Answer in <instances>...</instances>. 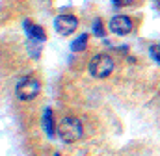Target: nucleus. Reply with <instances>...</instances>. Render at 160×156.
<instances>
[{"instance_id":"obj_1","label":"nucleus","mask_w":160,"mask_h":156,"mask_svg":"<svg viewBox=\"0 0 160 156\" xmlns=\"http://www.w3.org/2000/svg\"><path fill=\"white\" fill-rule=\"evenodd\" d=\"M58 134L62 138V141L65 143H75L78 141L84 134V128H82V123H80L77 117H65L62 119V123L58 124Z\"/></svg>"},{"instance_id":"obj_2","label":"nucleus","mask_w":160,"mask_h":156,"mask_svg":"<svg viewBox=\"0 0 160 156\" xmlns=\"http://www.w3.org/2000/svg\"><path fill=\"white\" fill-rule=\"evenodd\" d=\"M114 71V60L108 54H97L89 61V73L95 78H106Z\"/></svg>"},{"instance_id":"obj_3","label":"nucleus","mask_w":160,"mask_h":156,"mask_svg":"<svg viewBox=\"0 0 160 156\" xmlns=\"http://www.w3.org/2000/svg\"><path fill=\"white\" fill-rule=\"evenodd\" d=\"M39 91H41V84L34 76H26L22 80H19L17 87H15V93L21 100H32L39 95Z\"/></svg>"},{"instance_id":"obj_4","label":"nucleus","mask_w":160,"mask_h":156,"mask_svg":"<svg viewBox=\"0 0 160 156\" xmlns=\"http://www.w3.org/2000/svg\"><path fill=\"white\" fill-rule=\"evenodd\" d=\"M54 26H56L58 34L69 36V34H73V32L77 30L78 21H77V17H73V15H58L56 21H54Z\"/></svg>"},{"instance_id":"obj_5","label":"nucleus","mask_w":160,"mask_h":156,"mask_svg":"<svg viewBox=\"0 0 160 156\" xmlns=\"http://www.w3.org/2000/svg\"><path fill=\"white\" fill-rule=\"evenodd\" d=\"M110 30L116 34V36H127L132 32V21L125 15H116L112 21H110Z\"/></svg>"},{"instance_id":"obj_6","label":"nucleus","mask_w":160,"mask_h":156,"mask_svg":"<svg viewBox=\"0 0 160 156\" xmlns=\"http://www.w3.org/2000/svg\"><path fill=\"white\" fill-rule=\"evenodd\" d=\"M24 26H26L28 36H32L34 39H38V41H45V39H47V36H45V32H43V28H41V26L32 24L30 21H24Z\"/></svg>"},{"instance_id":"obj_7","label":"nucleus","mask_w":160,"mask_h":156,"mask_svg":"<svg viewBox=\"0 0 160 156\" xmlns=\"http://www.w3.org/2000/svg\"><path fill=\"white\" fill-rule=\"evenodd\" d=\"M43 124H45V132H47L48 136H54V117H52V110H50V108L45 110Z\"/></svg>"},{"instance_id":"obj_8","label":"nucleus","mask_w":160,"mask_h":156,"mask_svg":"<svg viewBox=\"0 0 160 156\" xmlns=\"http://www.w3.org/2000/svg\"><path fill=\"white\" fill-rule=\"evenodd\" d=\"M86 43H88V36H86V34H82L80 37H77L75 41H73L71 48H73L75 52H80V50H84V48H86Z\"/></svg>"},{"instance_id":"obj_9","label":"nucleus","mask_w":160,"mask_h":156,"mask_svg":"<svg viewBox=\"0 0 160 156\" xmlns=\"http://www.w3.org/2000/svg\"><path fill=\"white\" fill-rule=\"evenodd\" d=\"M151 54H153V58L157 60L160 63V45H155V46H151Z\"/></svg>"},{"instance_id":"obj_10","label":"nucleus","mask_w":160,"mask_h":156,"mask_svg":"<svg viewBox=\"0 0 160 156\" xmlns=\"http://www.w3.org/2000/svg\"><path fill=\"white\" fill-rule=\"evenodd\" d=\"M93 28H95V34H99V36H102V24H101V21H95V24H93Z\"/></svg>"},{"instance_id":"obj_11","label":"nucleus","mask_w":160,"mask_h":156,"mask_svg":"<svg viewBox=\"0 0 160 156\" xmlns=\"http://www.w3.org/2000/svg\"><path fill=\"white\" fill-rule=\"evenodd\" d=\"M114 2H116L118 6H125V4H130L132 0H114Z\"/></svg>"},{"instance_id":"obj_12","label":"nucleus","mask_w":160,"mask_h":156,"mask_svg":"<svg viewBox=\"0 0 160 156\" xmlns=\"http://www.w3.org/2000/svg\"><path fill=\"white\" fill-rule=\"evenodd\" d=\"M157 6H158V7H160V0H157Z\"/></svg>"},{"instance_id":"obj_13","label":"nucleus","mask_w":160,"mask_h":156,"mask_svg":"<svg viewBox=\"0 0 160 156\" xmlns=\"http://www.w3.org/2000/svg\"><path fill=\"white\" fill-rule=\"evenodd\" d=\"M54 156H60V154H54Z\"/></svg>"}]
</instances>
